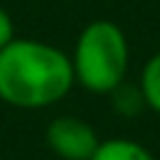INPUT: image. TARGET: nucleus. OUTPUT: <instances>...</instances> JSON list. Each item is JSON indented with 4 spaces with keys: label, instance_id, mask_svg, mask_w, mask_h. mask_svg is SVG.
<instances>
[{
    "label": "nucleus",
    "instance_id": "f257e3e1",
    "mask_svg": "<svg viewBox=\"0 0 160 160\" xmlns=\"http://www.w3.org/2000/svg\"><path fill=\"white\" fill-rule=\"evenodd\" d=\"M75 85L70 52L38 38H15L0 50V100L18 110L58 105Z\"/></svg>",
    "mask_w": 160,
    "mask_h": 160
},
{
    "label": "nucleus",
    "instance_id": "0eeeda50",
    "mask_svg": "<svg viewBox=\"0 0 160 160\" xmlns=\"http://www.w3.org/2000/svg\"><path fill=\"white\" fill-rule=\"evenodd\" d=\"M18 35H15V22H12V18H10V12L0 5V50L8 45V42H12Z\"/></svg>",
    "mask_w": 160,
    "mask_h": 160
},
{
    "label": "nucleus",
    "instance_id": "39448f33",
    "mask_svg": "<svg viewBox=\"0 0 160 160\" xmlns=\"http://www.w3.org/2000/svg\"><path fill=\"white\" fill-rule=\"evenodd\" d=\"M138 88H140V95L145 100V108L160 115V50L152 52L142 62V70H140V78H138Z\"/></svg>",
    "mask_w": 160,
    "mask_h": 160
},
{
    "label": "nucleus",
    "instance_id": "423d86ee",
    "mask_svg": "<svg viewBox=\"0 0 160 160\" xmlns=\"http://www.w3.org/2000/svg\"><path fill=\"white\" fill-rule=\"evenodd\" d=\"M108 98H110L112 110H115L118 115H122V118H135V115H140V112L145 110V100H142V95H140L138 82H135V85H132V82H122V85H118Z\"/></svg>",
    "mask_w": 160,
    "mask_h": 160
},
{
    "label": "nucleus",
    "instance_id": "20e7f679",
    "mask_svg": "<svg viewBox=\"0 0 160 160\" xmlns=\"http://www.w3.org/2000/svg\"><path fill=\"white\" fill-rule=\"evenodd\" d=\"M90 160H155V155L132 138H108L100 140Z\"/></svg>",
    "mask_w": 160,
    "mask_h": 160
},
{
    "label": "nucleus",
    "instance_id": "f03ea898",
    "mask_svg": "<svg viewBox=\"0 0 160 160\" xmlns=\"http://www.w3.org/2000/svg\"><path fill=\"white\" fill-rule=\"evenodd\" d=\"M75 85L95 95H110L125 82L130 68V45L125 30L112 20H90L75 38L72 52Z\"/></svg>",
    "mask_w": 160,
    "mask_h": 160
},
{
    "label": "nucleus",
    "instance_id": "7ed1b4c3",
    "mask_svg": "<svg viewBox=\"0 0 160 160\" xmlns=\"http://www.w3.org/2000/svg\"><path fill=\"white\" fill-rule=\"evenodd\" d=\"M45 142L60 160H90L100 138L88 120L78 115H60L48 125Z\"/></svg>",
    "mask_w": 160,
    "mask_h": 160
}]
</instances>
